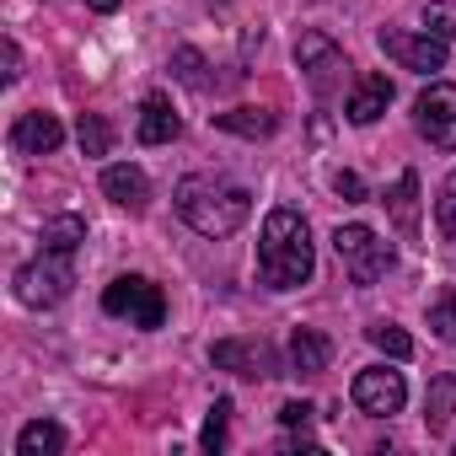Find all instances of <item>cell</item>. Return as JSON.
I'll list each match as a JSON object with an SVG mask.
<instances>
[{"instance_id": "obj_1", "label": "cell", "mask_w": 456, "mask_h": 456, "mask_svg": "<svg viewBox=\"0 0 456 456\" xmlns=\"http://www.w3.org/2000/svg\"><path fill=\"white\" fill-rule=\"evenodd\" d=\"M172 204H177V215L193 225L199 237H232V232H242V225L253 220V193L242 183H232V177H220V172L183 177Z\"/></svg>"}, {"instance_id": "obj_2", "label": "cell", "mask_w": 456, "mask_h": 456, "mask_svg": "<svg viewBox=\"0 0 456 456\" xmlns=\"http://www.w3.org/2000/svg\"><path fill=\"white\" fill-rule=\"evenodd\" d=\"M317 269V253H312V232L296 209H269L264 215V237H258V274L269 290H296L306 285Z\"/></svg>"}, {"instance_id": "obj_3", "label": "cell", "mask_w": 456, "mask_h": 456, "mask_svg": "<svg viewBox=\"0 0 456 456\" xmlns=\"http://www.w3.org/2000/svg\"><path fill=\"white\" fill-rule=\"evenodd\" d=\"M333 253H338L349 285H360V290H370L392 269V242H381L370 225H338V232H333Z\"/></svg>"}, {"instance_id": "obj_4", "label": "cell", "mask_w": 456, "mask_h": 456, "mask_svg": "<svg viewBox=\"0 0 456 456\" xmlns=\"http://www.w3.org/2000/svg\"><path fill=\"white\" fill-rule=\"evenodd\" d=\"M102 312L108 317H124L129 328H161L167 322V296L161 285H151L145 274H118L108 290H102Z\"/></svg>"}, {"instance_id": "obj_5", "label": "cell", "mask_w": 456, "mask_h": 456, "mask_svg": "<svg viewBox=\"0 0 456 456\" xmlns=\"http://www.w3.org/2000/svg\"><path fill=\"white\" fill-rule=\"evenodd\" d=\"M70 285H76L70 253H44V258L22 264V269H17V280H12L17 301H22V306H33V312H44V306H60V301L70 296Z\"/></svg>"}, {"instance_id": "obj_6", "label": "cell", "mask_w": 456, "mask_h": 456, "mask_svg": "<svg viewBox=\"0 0 456 456\" xmlns=\"http://www.w3.org/2000/svg\"><path fill=\"white\" fill-rule=\"evenodd\" d=\"M296 65H301V76L312 81L317 97H333V92L344 86V70H349L344 49H338L328 33H317V28H306V33L296 38Z\"/></svg>"}, {"instance_id": "obj_7", "label": "cell", "mask_w": 456, "mask_h": 456, "mask_svg": "<svg viewBox=\"0 0 456 456\" xmlns=\"http://www.w3.org/2000/svg\"><path fill=\"white\" fill-rule=\"evenodd\" d=\"M413 124L435 151H456V81H429L413 102Z\"/></svg>"}, {"instance_id": "obj_8", "label": "cell", "mask_w": 456, "mask_h": 456, "mask_svg": "<svg viewBox=\"0 0 456 456\" xmlns=\"http://www.w3.org/2000/svg\"><path fill=\"white\" fill-rule=\"evenodd\" d=\"M349 397H354L360 413H370V419H392V413H403V403H408V381H403V370L365 365V370L354 376Z\"/></svg>"}, {"instance_id": "obj_9", "label": "cell", "mask_w": 456, "mask_h": 456, "mask_svg": "<svg viewBox=\"0 0 456 456\" xmlns=\"http://www.w3.org/2000/svg\"><path fill=\"white\" fill-rule=\"evenodd\" d=\"M209 360H215L220 370L248 376V381H269V376H280V354H274L269 338H220V344L209 349Z\"/></svg>"}, {"instance_id": "obj_10", "label": "cell", "mask_w": 456, "mask_h": 456, "mask_svg": "<svg viewBox=\"0 0 456 456\" xmlns=\"http://www.w3.org/2000/svg\"><path fill=\"white\" fill-rule=\"evenodd\" d=\"M381 54L397 60L403 70H445V38L435 33H403V28H381Z\"/></svg>"}, {"instance_id": "obj_11", "label": "cell", "mask_w": 456, "mask_h": 456, "mask_svg": "<svg viewBox=\"0 0 456 456\" xmlns=\"http://www.w3.org/2000/svg\"><path fill=\"white\" fill-rule=\"evenodd\" d=\"M60 140H65V124L54 118V113H22L17 124H12V151H22V156H49V151H60Z\"/></svg>"}, {"instance_id": "obj_12", "label": "cell", "mask_w": 456, "mask_h": 456, "mask_svg": "<svg viewBox=\"0 0 456 456\" xmlns=\"http://www.w3.org/2000/svg\"><path fill=\"white\" fill-rule=\"evenodd\" d=\"M387 108H392V81H387L381 70H370V76L354 81V92H349V102H344V118H349V124H376Z\"/></svg>"}, {"instance_id": "obj_13", "label": "cell", "mask_w": 456, "mask_h": 456, "mask_svg": "<svg viewBox=\"0 0 456 456\" xmlns=\"http://www.w3.org/2000/svg\"><path fill=\"white\" fill-rule=\"evenodd\" d=\"M102 193L118 204V209H129V215H140L145 204H151V177L140 172V167H129V161H118V167H108L102 172Z\"/></svg>"}, {"instance_id": "obj_14", "label": "cell", "mask_w": 456, "mask_h": 456, "mask_svg": "<svg viewBox=\"0 0 456 456\" xmlns=\"http://www.w3.org/2000/svg\"><path fill=\"white\" fill-rule=\"evenodd\" d=\"M381 204H387L392 225L413 242V237H419V172H397V183L381 193Z\"/></svg>"}, {"instance_id": "obj_15", "label": "cell", "mask_w": 456, "mask_h": 456, "mask_svg": "<svg viewBox=\"0 0 456 456\" xmlns=\"http://www.w3.org/2000/svg\"><path fill=\"white\" fill-rule=\"evenodd\" d=\"M177 134H183V118L172 113V102L161 92H151L140 102V145H172Z\"/></svg>"}, {"instance_id": "obj_16", "label": "cell", "mask_w": 456, "mask_h": 456, "mask_svg": "<svg viewBox=\"0 0 456 456\" xmlns=\"http://www.w3.org/2000/svg\"><path fill=\"white\" fill-rule=\"evenodd\" d=\"M328 360H333V344H328L317 328H296V333H290V370H296V376H322Z\"/></svg>"}, {"instance_id": "obj_17", "label": "cell", "mask_w": 456, "mask_h": 456, "mask_svg": "<svg viewBox=\"0 0 456 456\" xmlns=\"http://www.w3.org/2000/svg\"><path fill=\"white\" fill-rule=\"evenodd\" d=\"M424 424L429 435H445L456 424V376H435L429 392H424Z\"/></svg>"}, {"instance_id": "obj_18", "label": "cell", "mask_w": 456, "mask_h": 456, "mask_svg": "<svg viewBox=\"0 0 456 456\" xmlns=\"http://www.w3.org/2000/svg\"><path fill=\"white\" fill-rule=\"evenodd\" d=\"M65 424H54V419H33V424H22V435H17V456H60L65 451Z\"/></svg>"}, {"instance_id": "obj_19", "label": "cell", "mask_w": 456, "mask_h": 456, "mask_svg": "<svg viewBox=\"0 0 456 456\" xmlns=\"http://www.w3.org/2000/svg\"><path fill=\"white\" fill-rule=\"evenodd\" d=\"M215 124H220L225 134H242V140H264V134L280 129V118H274L269 108H232V113H215Z\"/></svg>"}, {"instance_id": "obj_20", "label": "cell", "mask_w": 456, "mask_h": 456, "mask_svg": "<svg viewBox=\"0 0 456 456\" xmlns=\"http://www.w3.org/2000/svg\"><path fill=\"white\" fill-rule=\"evenodd\" d=\"M81 242H86V220H81V215H54V220H44V253H70V258H76Z\"/></svg>"}, {"instance_id": "obj_21", "label": "cell", "mask_w": 456, "mask_h": 456, "mask_svg": "<svg viewBox=\"0 0 456 456\" xmlns=\"http://www.w3.org/2000/svg\"><path fill=\"white\" fill-rule=\"evenodd\" d=\"M76 140H81V151H86V156H108V151H113V124H108L102 113H81Z\"/></svg>"}, {"instance_id": "obj_22", "label": "cell", "mask_w": 456, "mask_h": 456, "mask_svg": "<svg viewBox=\"0 0 456 456\" xmlns=\"http://www.w3.org/2000/svg\"><path fill=\"white\" fill-rule=\"evenodd\" d=\"M429 333L440 344H456V285H445L435 301H429Z\"/></svg>"}, {"instance_id": "obj_23", "label": "cell", "mask_w": 456, "mask_h": 456, "mask_svg": "<svg viewBox=\"0 0 456 456\" xmlns=\"http://www.w3.org/2000/svg\"><path fill=\"white\" fill-rule=\"evenodd\" d=\"M204 70H209V65H204V54H199V49H188V44H183V49H172V76H177L183 86L209 92V76H204Z\"/></svg>"}, {"instance_id": "obj_24", "label": "cell", "mask_w": 456, "mask_h": 456, "mask_svg": "<svg viewBox=\"0 0 456 456\" xmlns=\"http://www.w3.org/2000/svg\"><path fill=\"white\" fill-rule=\"evenodd\" d=\"M365 338H370L381 354H392V360H408V354H413V338H408L397 322H370V328H365Z\"/></svg>"}, {"instance_id": "obj_25", "label": "cell", "mask_w": 456, "mask_h": 456, "mask_svg": "<svg viewBox=\"0 0 456 456\" xmlns=\"http://www.w3.org/2000/svg\"><path fill=\"white\" fill-rule=\"evenodd\" d=\"M225 424H232V397H215V408H209V419H204V429H199V445L215 456V451H225Z\"/></svg>"}, {"instance_id": "obj_26", "label": "cell", "mask_w": 456, "mask_h": 456, "mask_svg": "<svg viewBox=\"0 0 456 456\" xmlns=\"http://www.w3.org/2000/svg\"><path fill=\"white\" fill-rule=\"evenodd\" d=\"M424 33L456 44V0H429V6H424Z\"/></svg>"}, {"instance_id": "obj_27", "label": "cell", "mask_w": 456, "mask_h": 456, "mask_svg": "<svg viewBox=\"0 0 456 456\" xmlns=\"http://www.w3.org/2000/svg\"><path fill=\"white\" fill-rule=\"evenodd\" d=\"M435 225H440V237L456 242V172L440 183V199H435Z\"/></svg>"}, {"instance_id": "obj_28", "label": "cell", "mask_w": 456, "mask_h": 456, "mask_svg": "<svg viewBox=\"0 0 456 456\" xmlns=\"http://www.w3.org/2000/svg\"><path fill=\"white\" fill-rule=\"evenodd\" d=\"M312 419H317L312 403H285V408H280V424H285V429H306Z\"/></svg>"}, {"instance_id": "obj_29", "label": "cell", "mask_w": 456, "mask_h": 456, "mask_svg": "<svg viewBox=\"0 0 456 456\" xmlns=\"http://www.w3.org/2000/svg\"><path fill=\"white\" fill-rule=\"evenodd\" d=\"M333 188H338V199H349V204H360V199H365L360 172H338V177H333Z\"/></svg>"}, {"instance_id": "obj_30", "label": "cell", "mask_w": 456, "mask_h": 456, "mask_svg": "<svg viewBox=\"0 0 456 456\" xmlns=\"http://www.w3.org/2000/svg\"><path fill=\"white\" fill-rule=\"evenodd\" d=\"M12 81H22V49H17V38H6V86Z\"/></svg>"}, {"instance_id": "obj_31", "label": "cell", "mask_w": 456, "mask_h": 456, "mask_svg": "<svg viewBox=\"0 0 456 456\" xmlns=\"http://www.w3.org/2000/svg\"><path fill=\"white\" fill-rule=\"evenodd\" d=\"M86 6H92V12H102V17H113V12L124 6V0H86Z\"/></svg>"}]
</instances>
